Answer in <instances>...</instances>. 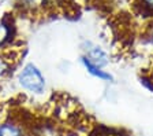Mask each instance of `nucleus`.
<instances>
[{"label":"nucleus","mask_w":153,"mask_h":136,"mask_svg":"<svg viewBox=\"0 0 153 136\" xmlns=\"http://www.w3.org/2000/svg\"><path fill=\"white\" fill-rule=\"evenodd\" d=\"M0 136H25L22 128L13 122L0 124Z\"/></svg>","instance_id":"7ed1b4c3"},{"label":"nucleus","mask_w":153,"mask_h":136,"mask_svg":"<svg viewBox=\"0 0 153 136\" xmlns=\"http://www.w3.org/2000/svg\"><path fill=\"white\" fill-rule=\"evenodd\" d=\"M148 41H149L150 47H152V48H153V26H152V28H150L149 33H148Z\"/></svg>","instance_id":"423d86ee"},{"label":"nucleus","mask_w":153,"mask_h":136,"mask_svg":"<svg viewBox=\"0 0 153 136\" xmlns=\"http://www.w3.org/2000/svg\"><path fill=\"white\" fill-rule=\"evenodd\" d=\"M82 56H81V62H82L83 68L88 70V73L97 77L102 81H109L112 76L109 74V71H107V66L111 63L108 52L102 48L101 45L94 44V43H85L82 45Z\"/></svg>","instance_id":"f257e3e1"},{"label":"nucleus","mask_w":153,"mask_h":136,"mask_svg":"<svg viewBox=\"0 0 153 136\" xmlns=\"http://www.w3.org/2000/svg\"><path fill=\"white\" fill-rule=\"evenodd\" d=\"M148 74H149V81H152V83H153V59H152V61H150L149 73H148Z\"/></svg>","instance_id":"0eeeda50"},{"label":"nucleus","mask_w":153,"mask_h":136,"mask_svg":"<svg viewBox=\"0 0 153 136\" xmlns=\"http://www.w3.org/2000/svg\"><path fill=\"white\" fill-rule=\"evenodd\" d=\"M18 84L32 95H41L45 91L47 81L41 70L34 63H26L18 74Z\"/></svg>","instance_id":"f03ea898"},{"label":"nucleus","mask_w":153,"mask_h":136,"mask_svg":"<svg viewBox=\"0 0 153 136\" xmlns=\"http://www.w3.org/2000/svg\"><path fill=\"white\" fill-rule=\"evenodd\" d=\"M141 4L145 10L153 11V0H141Z\"/></svg>","instance_id":"39448f33"},{"label":"nucleus","mask_w":153,"mask_h":136,"mask_svg":"<svg viewBox=\"0 0 153 136\" xmlns=\"http://www.w3.org/2000/svg\"><path fill=\"white\" fill-rule=\"evenodd\" d=\"M8 37H10V28L6 23H0V45H3L8 40Z\"/></svg>","instance_id":"20e7f679"}]
</instances>
